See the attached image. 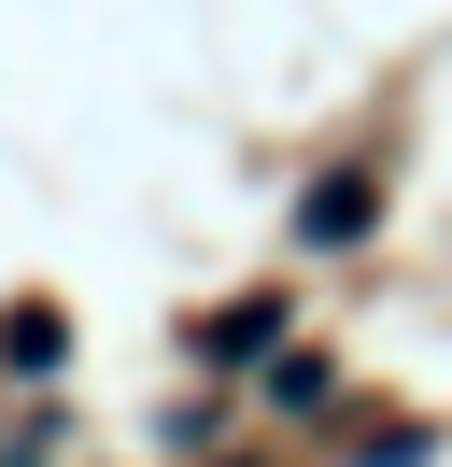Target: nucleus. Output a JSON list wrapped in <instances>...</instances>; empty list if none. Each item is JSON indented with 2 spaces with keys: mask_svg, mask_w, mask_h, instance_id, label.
Instances as JSON below:
<instances>
[{
  "mask_svg": "<svg viewBox=\"0 0 452 467\" xmlns=\"http://www.w3.org/2000/svg\"><path fill=\"white\" fill-rule=\"evenodd\" d=\"M367 213H382V184L339 171V184H311V199H297V241H367Z\"/></svg>",
  "mask_w": 452,
  "mask_h": 467,
  "instance_id": "obj_1",
  "label": "nucleus"
}]
</instances>
